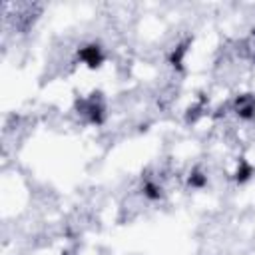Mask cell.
Instances as JSON below:
<instances>
[{"label":"cell","instance_id":"cell-1","mask_svg":"<svg viewBox=\"0 0 255 255\" xmlns=\"http://www.w3.org/2000/svg\"><path fill=\"white\" fill-rule=\"evenodd\" d=\"M96 96H98V94H92V98L82 100L78 106H80V112L90 118V122L100 124V122H102V116H104V104H102L100 98H96Z\"/></svg>","mask_w":255,"mask_h":255},{"label":"cell","instance_id":"cell-2","mask_svg":"<svg viewBox=\"0 0 255 255\" xmlns=\"http://www.w3.org/2000/svg\"><path fill=\"white\" fill-rule=\"evenodd\" d=\"M78 56H80V60H82L86 66H90V68H98V66L104 62V52H102V48H100L98 44H88V46L80 48Z\"/></svg>","mask_w":255,"mask_h":255},{"label":"cell","instance_id":"cell-3","mask_svg":"<svg viewBox=\"0 0 255 255\" xmlns=\"http://www.w3.org/2000/svg\"><path fill=\"white\" fill-rule=\"evenodd\" d=\"M235 114L243 120H249L255 116V96L253 94H241L235 100Z\"/></svg>","mask_w":255,"mask_h":255},{"label":"cell","instance_id":"cell-4","mask_svg":"<svg viewBox=\"0 0 255 255\" xmlns=\"http://www.w3.org/2000/svg\"><path fill=\"white\" fill-rule=\"evenodd\" d=\"M143 193L149 199H159L161 197V187L157 183H153V181H145L143 183Z\"/></svg>","mask_w":255,"mask_h":255},{"label":"cell","instance_id":"cell-5","mask_svg":"<svg viewBox=\"0 0 255 255\" xmlns=\"http://www.w3.org/2000/svg\"><path fill=\"white\" fill-rule=\"evenodd\" d=\"M251 165L249 163H245V161H241V167L237 169V181H245L249 175H251Z\"/></svg>","mask_w":255,"mask_h":255}]
</instances>
